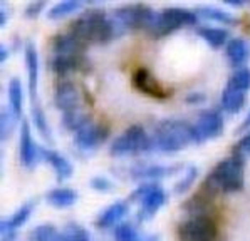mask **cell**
Instances as JSON below:
<instances>
[{"label":"cell","mask_w":250,"mask_h":241,"mask_svg":"<svg viewBox=\"0 0 250 241\" xmlns=\"http://www.w3.org/2000/svg\"><path fill=\"white\" fill-rule=\"evenodd\" d=\"M217 233V223L205 213L191 214L178 226L180 241H213Z\"/></svg>","instance_id":"cell-9"},{"label":"cell","mask_w":250,"mask_h":241,"mask_svg":"<svg viewBox=\"0 0 250 241\" xmlns=\"http://www.w3.org/2000/svg\"><path fill=\"white\" fill-rule=\"evenodd\" d=\"M141 241H160V238L156 235H151V236H146V238Z\"/></svg>","instance_id":"cell-42"},{"label":"cell","mask_w":250,"mask_h":241,"mask_svg":"<svg viewBox=\"0 0 250 241\" xmlns=\"http://www.w3.org/2000/svg\"><path fill=\"white\" fill-rule=\"evenodd\" d=\"M45 201L52 206V208H71V206L76 204L78 201V193L71 187H56V189H51L45 196Z\"/></svg>","instance_id":"cell-21"},{"label":"cell","mask_w":250,"mask_h":241,"mask_svg":"<svg viewBox=\"0 0 250 241\" xmlns=\"http://www.w3.org/2000/svg\"><path fill=\"white\" fill-rule=\"evenodd\" d=\"M153 149H158L163 154H173V152L183 151L190 144L195 143L193 128L185 121L167 119L161 121L151 136Z\"/></svg>","instance_id":"cell-4"},{"label":"cell","mask_w":250,"mask_h":241,"mask_svg":"<svg viewBox=\"0 0 250 241\" xmlns=\"http://www.w3.org/2000/svg\"><path fill=\"white\" fill-rule=\"evenodd\" d=\"M59 233L52 224H41L32 231V241H56Z\"/></svg>","instance_id":"cell-33"},{"label":"cell","mask_w":250,"mask_h":241,"mask_svg":"<svg viewBox=\"0 0 250 241\" xmlns=\"http://www.w3.org/2000/svg\"><path fill=\"white\" fill-rule=\"evenodd\" d=\"M69 34H72L84 45L106 44V42L116 39V32H114L109 15H106V12L99 9H91L81 14L71 24Z\"/></svg>","instance_id":"cell-2"},{"label":"cell","mask_w":250,"mask_h":241,"mask_svg":"<svg viewBox=\"0 0 250 241\" xmlns=\"http://www.w3.org/2000/svg\"><path fill=\"white\" fill-rule=\"evenodd\" d=\"M42 159H45V163L52 167L59 181H66V179L71 178L72 173H74L72 164L69 163L61 152L54 151V149H49V148L42 149Z\"/></svg>","instance_id":"cell-19"},{"label":"cell","mask_w":250,"mask_h":241,"mask_svg":"<svg viewBox=\"0 0 250 241\" xmlns=\"http://www.w3.org/2000/svg\"><path fill=\"white\" fill-rule=\"evenodd\" d=\"M54 104L61 111V114H67L81 109V95L78 87L69 80L56 84L54 87Z\"/></svg>","instance_id":"cell-13"},{"label":"cell","mask_w":250,"mask_h":241,"mask_svg":"<svg viewBox=\"0 0 250 241\" xmlns=\"http://www.w3.org/2000/svg\"><path fill=\"white\" fill-rule=\"evenodd\" d=\"M62 236L66 238V241H91L89 231L78 223H69L64 228Z\"/></svg>","instance_id":"cell-31"},{"label":"cell","mask_w":250,"mask_h":241,"mask_svg":"<svg viewBox=\"0 0 250 241\" xmlns=\"http://www.w3.org/2000/svg\"><path fill=\"white\" fill-rule=\"evenodd\" d=\"M182 169L180 164H173V166H163V164H141V166H134L131 169L133 178L140 179H158V178H168V176H175Z\"/></svg>","instance_id":"cell-18"},{"label":"cell","mask_w":250,"mask_h":241,"mask_svg":"<svg viewBox=\"0 0 250 241\" xmlns=\"http://www.w3.org/2000/svg\"><path fill=\"white\" fill-rule=\"evenodd\" d=\"M153 15L155 12L145 3H131V5H121L114 9L109 19L113 22L116 37H121L123 34L131 32V30L148 29Z\"/></svg>","instance_id":"cell-6"},{"label":"cell","mask_w":250,"mask_h":241,"mask_svg":"<svg viewBox=\"0 0 250 241\" xmlns=\"http://www.w3.org/2000/svg\"><path fill=\"white\" fill-rule=\"evenodd\" d=\"M247 129H250V111H249V114H247V116H245L244 122H242V124L238 126L237 132H244V131H247Z\"/></svg>","instance_id":"cell-38"},{"label":"cell","mask_w":250,"mask_h":241,"mask_svg":"<svg viewBox=\"0 0 250 241\" xmlns=\"http://www.w3.org/2000/svg\"><path fill=\"white\" fill-rule=\"evenodd\" d=\"M45 9V2H30L25 7V17L27 19H36L44 12Z\"/></svg>","instance_id":"cell-36"},{"label":"cell","mask_w":250,"mask_h":241,"mask_svg":"<svg viewBox=\"0 0 250 241\" xmlns=\"http://www.w3.org/2000/svg\"><path fill=\"white\" fill-rule=\"evenodd\" d=\"M133 86L136 87L140 93L149 95V97H156V99L168 97L167 89H165L158 80H156L155 75L145 67L138 69V71L133 74Z\"/></svg>","instance_id":"cell-16"},{"label":"cell","mask_w":250,"mask_h":241,"mask_svg":"<svg viewBox=\"0 0 250 241\" xmlns=\"http://www.w3.org/2000/svg\"><path fill=\"white\" fill-rule=\"evenodd\" d=\"M19 149H21V163L27 169H34L39 164L42 158V149L37 146L36 139L30 131V124L27 121H22L21 124V139H19Z\"/></svg>","instance_id":"cell-12"},{"label":"cell","mask_w":250,"mask_h":241,"mask_svg":"<svg viewBox=\"0 0 250 241\" xmlns=\"http://www.w3.org/2000/svg\"><path fill=\"white\" fill-rule=\"evenodd\" d=\"M0 15H2V17H0V25L3 27L7 24V9L3 5H2V9H0Z\"/></svg>","instance_id":"cell-39"},{"label":"cell","mask_w":250,"mask_h":241,"mask_svg":"<svg viewBox=\"0 0 250 241\" xmlns=\"http://www.w3.org/2000/svg\"><path fill=\"white\" fill-rule=\"evenodd\" d=\"M128 213H129V203L116 201L98 214V218H96V226L99 229H103V231L109 228H116Z\"/></svg>","instance_id":"cell-17"},{"label":"cell","mask_w":250,"mask_h":241,"mask_svg":"<svg viewBox=\"0 0 250 241\" xmlns=\"http://www.w3.org/2000/svg\"><path fill=\"white\" fill-rule=\"evenodd\" d=\"M79 9H83V2H79V0H64V2L54 3L49 9L47 17L51 20H57V19H64L67 15L78 12Z\"/></svg>","instance_id":"cell-26"},{"label":"cell","mask_w":250,"mask_h":241,"mask_svg":"<svg viewBox=\"0 0 250 241\" xmlns=\"http://www.w3.org/2000/svg\"><path fill=\"white\" fill-rule=\"evenodd\" d=\"M84 66H86L84 44L72 34H59L51 40L49 67L54 74L67 75L74 71H81Z\"/></svg>","instance_id":"cell-1"},{"label":"cell","mask_w":250,"mask_h":241,"mask_svg":"<svg viewBox=\"0 0 250 241\" xmlns=\"http://www.w3.org/2000/svg\"><path fill=\"white\" fill-rule=\"evenodd\" d=\"M89 185H91L92 189L99 191V193H111L113 187H114V185L106 178V176H94V178L91 179Z\"/></svg>","instance_id":"cell-34"},{"label":"cell","mask_w":250,"mask_h":241,"mask_svg":"<svg viewBox=\"0 0 250 241\" xmlns=\"http://www.w3.org/2000/svg\"><path fill=\"white\" fill-rule=\"evenodd\" d=\"M24 59H25V69H27V80H29V94L32 104L37 102V87H39V54H37L36 44L27 42L24 49Z\"/></svg>","instance_id":"cell-15"},{"label":"cell","mask_w":250,"mask_h":241,"mask_svg":"<svg viewBox=\"0 0 250 241\" xmlns=\"http://www.w3.org/2000/svg\"><path fill=\"white\" fill-rule=\"evenodd\" d=\"M153 149L151 136L145 131L143 126H129L123 134L111 143L109 154L113 158H125V156H136L141 152H148Z\"/></svg>","instance_id":"cell-7"},{"label":"cell","mask_w":250,"mask_h":241,"mask_svg":"<svg viewBox=\"0 0 250 241\" xmlns=\"http://www.w3.org/2000/svg\"><path fill=\"white\" fill-rule=\"evenodd\" d=\"M227 87L235 91H242V93H249L250 91V69L249 67H240L235 69L232 72V75L229 77Z\"/></svg>","instance_id":"cell-27"},{"label":"cell","mask_w":250,"mask_h":241,"mask_svg":"<svg viewBox=\"0 0 250 241\" xmlns=\"http://www.w3.org/2000/svg\"><path fill=\"white\" fill-rule=\"evenodd\" d=\"M114 241H141L140 235H138V229L133 223H119L113 231Z\"/></svg>","instance_id":"cell-29"},{"label":"cell","mask_w":250,"mask_h":241,"mask_svg":"<svg viewBox=\"0 0 250 241\" xmlns=\"http://www.w3.org/2000/svg\"><path fill=\"white\" fill-rule=\"evenodd\" d=\"M235 154L240 156V158L250 156V131L245 132L244 136L240 137V141L235 144Z\"/></svg>","instance_id":"cell-35"},{"label":"cell","mask_w":250,"mask_h":241,"mask_svg":"<svg viewBox=\"0 0 250 241\" xmlns=\"http://www.w3.org/2000/svg\"><path fill=\"white\" fill-rule=\"evenodd\" d=\"M198 176V169L195 166H187L185 167V173L182 174V178L178 179V183L175 185V193L176 194H183L188 189H191V185L195 183Z\"/></svg>","instance_id":"cell-30"},{"label":"cell","mask_w":250,"mask_h":241,"mask_svg":"<svg viewBox=\"0 0 250 241\" xmlns=\"http://www.w3.org/2000/svg\"><path fill=\"white\" fill-rule=\"evenodd\" d=\"M32 122L36 126V129L39 131V134L44 139L52 141V131H51V126L47 122V117H45L44 111L41 109L39 104H32Z\"/></svg>","instance_id":"cell-28"},{"label":"cell","mask_w":250,"mask_h":241,"mask_svg":"<svg viewBox=\"0 0 250 241\" xmlns=\"http://www.w3.org/2000/svg\"><path fill=\"white\" fill-rule=\"evenodd\" d=\"M107 128L101 122H92L89 121L86 126L79 129L78 132H74V139H72V144L83 154H87V152L96 151L98 148L103 146V143L107 139Z\"/></svg>","instance_id":"cell-11"},{"label":"cell","mask_w":250,"mask_h":241,"mask_svg":"<svg viewBox=\"0 0 250 241\" xmlns=\"http://www.w3.org/2000/svg\"><path fill=\"white\" fill-rule=\"evenodd\" d=\"M245 185V164L244 158L232 154L222 159L211 169L208 178L203 183V189L210 194L217 193H235Z\"/></svg>","instance_id":"cell-3"},{"label":"cell","mask_w":250,"mask_h":241,"mask_svg":"<svg viewBox=\"0 0 250 241\" xmlns=\"http://www.w3.org/2000/svg\"><path fill=\"white\" fill-rule=\"evenodd\" d=\"M225 3L230 7H242L244 5V0H225Z\"/></svg>","instance_id":"cell-40"},{"label":"cell","mask_w":250,"mask_h":241,"mask_svg":"<svg viewBox=\"0 0 250 241\" xmlns=\"http://www.w3.org/2000/svg\"><path fill=\"white\" fill-rule=\"evenodd\" d=\"M7 94H9V109L12 111L15 117H21L22 109H24V89L17 77L10 79Z\"/></svg>","instance_id":"cell-25"},{"label":"cell","mask_w":250,"mask_h":241,"mask_svg":"<svg viewBox=\"0 0 250 241\" xmlns=\"http://www.w3.org/2000/svg\"><path fill=\"white\" fill-rule=\"evenodd\" d=\"M19 117L14 116V112L9 109V107L2 109V114H0V136H2V141L7 139V137L12 134L14 128H15V121Z\"/></svg>","instance_id":"cell-32"},{"label":"cell","mask_w":250,"mask_h":241,"mask_svg":"<svg viewBox=\"0 0 250 241\" xmlns=\"http://www.w3.org/2000/svg\"><path fill=\"white\" fill-rule=\"evenodd\" d=\"M34 206H36V203H34V201H27L12 214V216L2 220V223H0L2 241H14L15 240L19 228L24 226V224L27 223V220L30 218V214H32Z\"/></svg>","instance_id":"cell-14"},{"label":"cell","mask_w":250,"mask_h":241,"mask_svg":"<svg viewBox=\"0 0 250 241\" xmlns=\"http://www.w3.org/2000/svg\"><path fill=\"white\" fill-rule=\"evenodd\" d=\"M227 59L232 67H245V62L250 59V44L240 37L230 39L227 44Z\"/></svg>","instance_id":"cell-20"},{"label":"cell","mask_w":250,"mask_h":241,"mask_svg":"<svg viewBox=\"0 0 250 241\" xmlns=\"http://www.w3.org/2000/svg\"><path fill=\"white\" fill-rule=\"evenodd\" d=\"M198 22V15L188 9L182 7H168L160 12H155L151 22L148 25V34L151 37H165L170 36L175 30L182 29V27H191Z\"/></svg>","instance_id":"cell-5"},{"label":"cell","mask_w":250,"mask_h":241,"mask_svg":"<svg viewBox=\"0 0 250 241\" xmlns=\"http://www.w3.org/2000/svg\"><path fill=\"white\" fill-rule=\"evenodd\" d=\"M129 200L134 203H140L138 220L148 221L167 204V193L156 183H145L138 189L133 191Z\"/></svg>","instance_id":"cell-8"},{"label":"cell","mask_w":250,"mask_h":241,"mask_svg":"<svg viewBox=\"0 0 250 241\" xmlns=\"http://www.w3.org/2000/svg\"><path fill=\"white\" fill-rule=\"evenodd\" d=\"M205 101V95L202 94H190L187 97V102H190V104H197V102H203Z\"/></svg>","instance_id":"cell-37"},{"label":"cell","mask_w":250,"mask_h":241,"mask_svg":"<svg viewBox=\"0 0 250 241\" xmlns=\"http://www.w3.org/2000/svg\"><path fill=\"white\" fill-rule=\"evenodd\" d=\"M191 128H193L195 144H203L207 141L217 139L224 134L225 121L220 111L208 109L200 114L198 119L191 124Z\"/></svg>","instance_id":"cell-10"},{"label":"cell","mask_w":250,"mask_h":241,"mask_svg":"<svg viewBox=\"0 0 250 241\" xmlns=\"http://www.w3.org/2000/svg\"><path fill=\"white\" fill-rule=\"evenodd\" d=\"M220 101H222V107H224L229 114H238L245 107V102H247V93L230 89V87L225 86V89L222 91Z\"/></svg>","instance_id":"cell-23"},{"label":"cell","mask_w":250,"mask_h":241,"mask_svg":"<svg viewBox=\"0 0 250 241\" xmlns=\"http://www.w3.org/2000/svg\"><path fill=\"white\" fill-rule=\"evenodd\" d=\"M7 57H9V49L2 45V49H0V60L3 62V60H7Z\"/></svg>","instance_id":"cell-41"},{"label":"cell","mask_w":250,"mask_h":241,"mask_svg":"<svg viewBox=\"0 0 250 241\" xmlns=\"http://www.w3.org/2000/svg\"><path fill=\"white\" fill-rule=\"evenodd\" d=\"M195 14L202 15V17L208 19V20L218 22V24H225V25H237L238 24V19L235 15L227 12V10L217 9V7H211V5H200L195 9Z\"/></svg>","instance_id":"cell-24"},{"label":"cell","mask_w":250,"mask_h":241,"mask_svg":"<svg viewBox=\"0 0 250 241\" xmlns=\"http://www.w3.org/2000/svg\"><path fill=\"white\" fill-rule=\"evenodd\" d=\"M197 36L205 40L211 49H222L229 44V32L222 27H198Z\"/></svg>","instance_id":"cell-22"}]
</instances>
